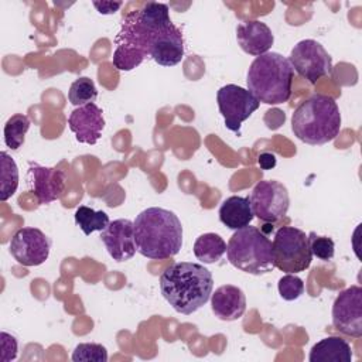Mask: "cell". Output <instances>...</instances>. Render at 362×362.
I'll use <instances>...</instances> for the list:
<instances>
[{
	"label": "cell",
	"instance_id": "3",
	"mask_svg": "<svg viewBox=\"0 0 362 362\" xmlns=\"http://www.w3.org/2000/svg\"><path fill=\"white\" fill-rule=\"evenodd\" d=\"M137 252L153 260L175 256L182 246V225L178 216L164 208L151 206L134 219Z\"/></svg>",
	"mask_w": 362,
	"mask_h": 362
},
{
	"label": "cell",
	"instance_id": "26",
	"mask_svg": "<svg viewBox=\"0 0 362 362\" xmlns=\"http://www.w3.org/2000/svg\"><path fill=\"white\" fill-rule=\"evenodd\" d=\"M71 359L74 362H106L107 351L102 344H95V342L78 344L72 352Z\"/></svg>",
	"mask_w": 362,
	"mask_h": 362
},
{
	"label": "cell",
	"instance_id": "23",
	"mask_svg": "<svg viewBox=\"0 0 362 362\" xmlns=\"http://www.w3.org/2000/svg\"><path fill=\"white\" fill-rule=\"evenodd\" d=\"M0 201H7L14 195L18 187V168L16 161L6 153H0Z\"/></svg>",
	"mask_w": 362,
	"mask_h": 362
},
{
	"label": "cell",
	"instance_id": "13",
	"mask_svg": "<svg viewBox=\"0 0 362 362\" xmlns=\"http://www.w3.org/2000/svg\"><path fill=\"white\" fill-rule=\"evenodd\" d=\"M107 253L116 262H126L132 259L137 250L134 240V223L130 219H116L109 222L106 229L100 232Z\"/></svg>",
	"mask_w": 362,
	"mask_h": 362
},
{
	"label": "cell",
	"instance_id": "27",
	"mask_svg": "<svg viewBox=\"0 0 362 362\" xmlns=\"http://www.w3.org/2000/svg\"><path fill=\"white\" fill-rule=\"evenodd\" d=\"M279 294L286 301H294L304 294V283L300 277L293 273H287L280 277L279 284Z\"/></svg>",
	"mask_w": 362,
	"mask_h": 362
},
{
	"label": "cell",
	"instance_id": "25",
	"mask_svg": "<svg viewBox=\"0 0 362 362\" xmlns=\"http://www.w3.org/2000/svg\"><path fill=\"white\" fill-rule=\"evenodd\" d=\"M96 96H98V90H96L95 82L88 76H79L69 86L68 98L74 106H83L88 103H93Z\"/></svg>",
	"mask_w": 362,
	"mask_h": 362
},
{
	"label": "cell",
	"instance_id": "31",
	"mask_svg": "<svg viewBox=\"0 0 362 362\" xmlns=\"http://www.w3.org/2000/svg\"><path fill=\"white\" fill-rule=\"evenodd\" d=\"M257 161H259V165L263 170H270V168H273L276 165V157L272 153H262L259 156Z\"/></svg>",
	"mask_w": 362,
	"mask_h": 362
},
{
	"label": "cell",
	"instance_id": "24",
	"mask_svg": "<svg viewBox=\"0 0 362 362\" xmlns=\"http://www.w3.org/2000/svg\"><path fill=\"white\" fill-rule=\"evenodd\" d=\"M30 129V119L23 115L17 113L8 117L4 124V143L8 148L17 150L23 146L25 140V134Z\"/></svg>",
	"mask_w": 362,
	"mask_h": 362
},
{
	"label": "cell",
	"instance_id": "10",
	"mask_svg": "<svg viewBox=\"0 0 362 362\" xmlns=\"http://www.w3.org/2000/svg\"><path fill=\"white\" fill-rule=\"evenodd\" d=\"M216 102L226 129L235 133L240 130L242 123L260 106V102L247 89L233 83L225 85L218 90Z\"/></svg>",
	"mask_w": 362,
	"mask_h": 362
},
{
	"label": "cell",
	"instance_id": "28",
	"mask_svg": "<svg viewBox=\"0 0 362 362\" xmlns=\"http://www.w3.org/2000/svg\"><path fill=\"white\" fill-rule=\"evenodd\" d=\"M308 243L313 256L322 262H328L334 257L335 252V245L334 240L328 236H320L315 232L308 233Z\"/></svg>",
	"mask_w": 362,
	"mask_h": 362
},
{
	"label": "cell",
	"instance_id": "20",
	"mask_svg": "<svg viewBox=\"0 0 362 362\" xmlns=\"http://www.w3.org/2000/svg\"><path fill=\"white\" fill-rule=\"evenodd\" d=\"M354 358L349 342L341 337H327L315 342L310 351V362H351Z\"/></svg>",
	"mask_w": 362,
	"mask_h": 362
},
{
	"label": "cell",
	"instance_id": "16",
	"mask_svg": "<svg viewBox=\"0 0 362 362\" xmlns=\"http://www.w3.org/2000/svg\"><path fill=\"white\" fill-rule=\"evenodd\" d=\"M150 57L161 66H174L182 61V34L173 23L154 37L150 47Z\"/></svg>",
	"mask_w": 362,
	"mask_h": 362
},
{
	"label": "cell",
	"instance_id": "11",
	"mask_svg": "<svg viewBox=\"0 0 362 362\" xmlns=\"http://www.w3.org/2000/svg\"><path fill=\"white\" fill-rule=\"evenodd\" d=\"M332 325L341 334L362 337V288L354 284L342 290L332 304Z\"/></svg>",
	"mask_w": 362,
	"mask_h": 362
},
{
	"label": "cell",
	"instance_id": "9",
	"mask_svg": "<svg viewBox=\"0 0 362 362\" xmlns=\"http://www.w3.org/2000/svg\"><path fill=\"white\" fill-rule=\"evenodd\" d=\"M293 69L310 83H315L322 76L332 72V59L327 49L315 40H301L297 42L288 57Z\"/></svg>",
	"mask_w": 362,
	"mask_h": 362
},
{
	"label": "cell",
	"instance_id": "2",
	"mask_svg": "<svg viewBox=\"0 0 362 362\" xmlns=\"http://www.w3.org/2000/svg\"><path fill=\"white\" fill-rule=\"evenodd\" d=\"M212 288L214 277L199 263H174L160 276L163 297L177 313L184 315L199 310L209 300Z\"/></svg>",
	"mask_w": 362,
	"mask_h": 362
},
{
	"label": "cell",
	"instance_id": "5",
	"mask_svg": "<svg viewBox=\"0 0 362 362\" xmlns=\"http://www.w3.org/2000/svg\"><path fill=\"white\" fill-rule=\"evenodd\" d=\"M294 69L279 52H266L255 58L247 71V90L262 103L279 105L291 96Z\"/></svg>",
	"mask_w": 362,
	"mask_h": 362
},
{
	"label": "cell",
	"instance_id": "14",
	"mask_svg": "<svg viewBox=\"0 0 362 362\" xmlns=\"http://www.w3.org/2000/svg\"><path fill=\"white\" fill-rule=\"evenodd\" d=\"M68 126L79 143L95 144L105 129L103 112L95 103L78 106L71 112Z\"/></svg>",
	"mask_w": 362,
	"mask_h": 362
},
{
	"label": "cell",
	"instance_id": "4",
	"mask_svg": "<svg viewBox=\"0 0 362 362\" xmlns=\"http://www.w3.org/2000/svg\"><path fill=\"white\" fill-rule=\"evenodd\" d=\"M291 130L303 143L322 146L341 130V113L334 98L315 93L305 99L291 116Z\"/></svg>",
	"mask_w": 362,
	"mask_h": 362
},
{
	"label": "cell",
	"instance_id": "21",
	"mask_svg": "<svg viewBox=\"0 0 362 362\" xmlns=\"http://www.w3.org/2000/svg\"><path fill=\"white\" fill-rule=\"evenodd\" d=\"M226 252L225 240L214 232L204 233L197 238L194 243V255L202 263L211 264L221 260L223 253Z\"/></svg>",
	"mask_w": 362,
	"mask_h": 362
},
{
	"label": "cell",
	"instance_id": "19",
	"mask_svg": "<svg viewBox=\"0 0 362 362\" xmlns=\"http://www.w3.org/2000/svg\"><path fill=\"white\" fill-rule=\"evenodd\" d=\"M218 215H219V221L226 228L233 230L249 226V223L255 218L249 197H239V195L228 197L221 204Z\"/></svg>",
	"mask_w": 362,
	"mask_h": 362
},
{
	"label": "cell",
	"instance_id": "12",
	"mask_svg": "<svg viewBox=\"0 0 362 362\" xmlns=\"http://www.w3.org/2000/svg\"><path fill=\"white\" fill-rule=\"evenodd\" d=\"M8 249L20 264L33 267L42 264L48 259L51 240L38 228H20L13 235Z\"/></svg>",
	"mask_w": 362,
	"mask_h": 362
},
{
	"label": "cell",
	"instance_id": "29",
	"mask_svg": "<svg viewBox=\"0 0 362 362\" xmlns=\"http://www.w3.org/2000/svg\"><path fill=\"white\" fill-rule=\"evenodd\" d=\"M17 356V341L13 335L1 331V361L8 362Z\"/></svg>",
	"mask_w": 362,
	"mask_h": 362
},
{
	"label": "cell",
	"instance_id": "7",
	"mask_svg": "<svg viewBox=\"0 0 362 362\" xmlns=\"http://www.w3.org/2000/svg\"><path fill=\"white\" fill-rule=\"evenodd\" d=\"M273 264L286 273H300L310 267L313 253L308 235L294 226H281L272 242Z\"/></svg>",
	"mask_w": 362,
	"mask_h": 362
},
{
	"label": "cell",
	"instance_id": "15",
	"mask_svg": "<svg viewBox=\"0 0 362 362\" xmlns=\"http://www.w3.org/2000/svg\"><path fill=\"white\" fill-rule=\"evenodd\" d=\"M28 165H30L33 192L38 204L44 205L61 198L65 189V181H66L65 173L58 168L40 165L34 161H30Z\"/></svg>",
	"mask_w": 362,
	"mask_h": 362
},
{
	"label": "cell",
	"instance_id": "22",
	"mask_svg": "<svg viewBox=\"0 0 362 362\" xmlns=\"http://www.w3.org/2000/svg\"><path fill=\"white\" fill-rule=\"evenodd\" d=\"M109 222V216L105 211H95L86 205H79L75 211V223L85 235H90L96 230L102 232Z\"/></svg>",
	"mask_w": 362,
	"mask_h": 362
},
{
	"label": "cell",
	"instance_id": "18",
	"mask_svg": "<svg viewBox=\"0 0 362 362\" xmlns=\"http://www.w3.org/2000/svg\"><path fill=\"white\" fill-rule=\"evenodd\" d=\"M211 308L222 321H235L246 310V296L238 286L223 284L211 294Z\"/></svg>",
	"mask_w": 362,
	"mask_h": 362
},
{
	"label": "cell",
	"instance_id": "6",
	"mask_svg": "<svg viewBox=\"0 0 362 362\" xmlns=\"http://www.w3.org/2000/svg\"><path fill=\"white\" fill-rule=\"evenodd\" d=\"M226 255L232 266L249 274H264L274 267L272 242L256 226L238 229L226 245Z\"/></svg>",
	"mask_w": 362,
	"mask_h": 362
},
{
	"label": "cell",
	"instance_id": "17",
	"mask_svg": "<svg viewBox=\"0 0 362 362\" xmlns=\"http://www.w3.org/2000/svg\"><path fill=\"white\" fill-rule=\"evenodd\" d=\"M236 40L246 54L255 57L269 52L274 42L270 27L260 20H247L238 24Z\"/></svg>",
	"mask_w": 362,
	"mask_h": 362
},
{
	"label": "cell",
	"instance_id": "1",
	"mask_svg": "<svg viewBox=\"0 0 362 362\" xmlns=\"http://www.w3.org/2000/svg\"><path fill=\"white\" fill-rule=\"evenodd\" d=\"M168 11L164 3L147 1L123 18L115 40L113 65L116 69L132 71L150 55L154 37L173 23Z\"/></svg>",
	"mask_w": 362,
	"mask_h": 362
},
{
	"label": "cell",
	"instance_id": "30",
	"mask_svg": "<svg viewBox=\"0 0 362 362\" xmlns=\"http://www.w3.org/2000/svg\"><path fill=\"white\" fill-rule=\"evenodd\" d=\"M122 1H93V6L100 14H113L122 7Z\"/></svg>",
	"mask_w": 362,
	"mask_h": 362
},
{
	"label": "cell",
	"instance_id": "8",
	"mask_svg": "<svg viewBox=\"0 0 362 362\" xmlns=\"http://www.w3.org/2000/svg\"><path fill=\"white\" fill-rule=\"evenodd\" d=\"M253 215L263 222H277L288 211L290 197L286 185L276 180L259 181L250 194Z\"/></svg>",
	"mask_w": 362,
	"mask_h": 362
}]
</instances>
